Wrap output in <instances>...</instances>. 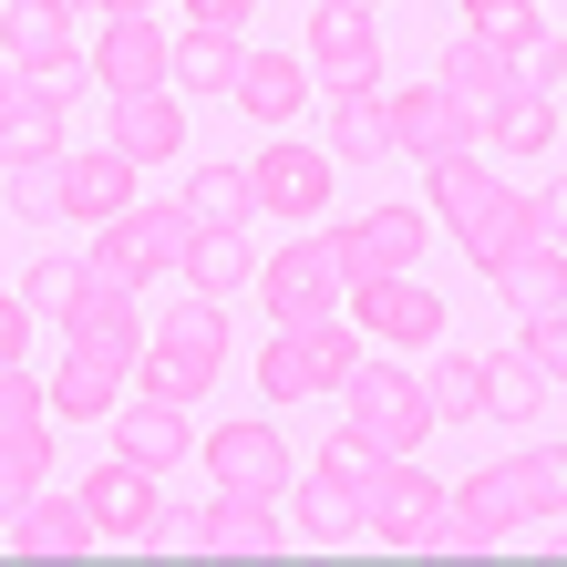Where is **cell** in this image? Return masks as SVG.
<instances>
[{"label":"cell","mask_w":567,"mask_h":567,"mask_svg":"<svg viewBox=\"0 0 567 567\" xmlns=\"http://www.w3.org/2000/svg\"><path fill=\"white\" fill-rule=\"evenodd\" d=\"M217 372H227V310H217V299H196V289L145 330V351L124 361V382H135V392H165V403H196Z\"/></svg>","instance_id":"6da1fadb"},{"label":"cell","mask_w":567,"mask_h":567,"mask_svg":"<svg viewBox=\"0 0 567 567\" xmlns=\"http://www.w3.org/2000/svg\"><path fill=\"white\" fill-rule=\"evenodd\" d=\"M330 392H341V433H361L372 454H423L433 413H423V382L403 372V361H351Z\"/></svg>","instance_id":"7a4b0ae2"},{"label":"cell","mask_w":567,"mask_h":567,"mask_svg":"<svg viewBox=\"0 0 567 567\" xmlns=\"http://www.w3.org/2000/svg\"><path fill=\"white\" fill-rule=\"evenodd\" d=\"M176 248H186V207H114L104 227H93V258H83V279H114V289H145L176 269Z\"/></svg>","instance_id":"3957f363"},{"label":"cell","mask_w":567,"mask_h":567,"mask_svg":"<svg viewBox=\"0 0 567 567\" xmlns=\"http://www.w3.org/2000/svg\"><path fill=\"white\" fill-rule=\"evenodd\" d=\"M341 320H351V330H372V341H392V351H433V341H444V299H433L423 269L351 279V289H341Z\"/></svg>","instance_id":"277c9868"},{"label":"cell","mask_w":567,"mask_h":567,"mask_svg":"<svg viewBox=\"0 0 567 567\" xmlns=\"http://www.w3.org/2000/svg\"><path fill=\"white\" fill-rule=\"evenodd\" d=\"M0 62H11V73H31V83H52L62 104L93 83L83 52H73V11H52V0H0Z\"/></svg>","instance_id":"5b68a950"},{"label":"cell","mask_w":567,"mask_h":567,"mask_svg":"<svg viewBox=\"0 0 567 567\" xmlns=\"http://www.w3.org/2000/svg\"><path fill=\"white\" fill-rule=\"evenodd\" d=\"M320 248H330V269L351 279H392V269H423V207H361L341 227H320Z\"/></svg>","instance_id":"8992f818"},{"label":"cell","mask_w":567,"mask_h":567,"mask_svg":"<svg viewBox=\"0 0 567 567\" xmlns=\"http://www.w3.org/2000/svg\"><path fill=\"white\" fill-rule=\"evenodd\" d=\"M433 516H444V485H433L413 454H372V475H361V526L392 537V547H423Z\"/></svg>","instance_id":"52a82bcc"},{"label":"cell","mask_w":567,"mask_h":567,"mask_svg":"<svg viewBox=\"0 0 567 567\" xmlns=\"http://www.w3.org/2000/svg\"><path fill=\"white\" fill-rule=\"evenodd\" d=\"M248 279H258V299H269V320H279V330H299V320H330V310H341V269H330V248H320V238L269 248Z\"/></svg>","instance_id":"ba28073f"},{"label":"cell","mask_w":567,"mask_h":567,"mask_svg":"<svg viewBox=\"0 0 567 567\" xmlns=\"http://www.w3.org/2000/svg\"><path fill=\"white\" fill-rule=\"evenodd\" d=\"M299 52L320 62L330 93L382 83V31H372V11H361V0H320V11H310V42H299Z\"/></svg>","instance_id":"9c48e42d"},{"label":"cell","mask_w":567,"mask_h":567,"mask_svg":"<svg viewBox=\"0 0 567 567\" xmlns=\"http://www.w3.org/2000/svg\"><path fill=\"white\" fill-rule=\"evenodd\" d=\"M382 135H392V155L433 165V155H464V145H475V114H464L444 83H413V93H382Z\"/></svg>","instance_id":"30bf717a"},{"label":"cell","mask_w":567,"mask_h":567,"mask_svg":"<svg viewBox=\"0 0 567 567\" xmlns=\"http://www.w3.org/2000/svg\"><path fill=\"white\" fill-rule=\"evenodd\" d=\"M330 165L320 145H258V165H248V207L258 217H330Z\"/></svg>","instance_id":"8fae6325"},{"label":"cell","mask_w":567,"mask_h":567,"mask_svg":"<svg viewBox=\"0 0 567 567\" xmlns=\"http://www.w3.org/2000/svg\"><path fill=\"white\" fill-rule=\"evenodd\" d=\"M444 93H454L464 114H475V135H485V124L526 93V73H516V52L495 42V31H464V42L444 52Z\"/></svg>","instance_id":"7c38bea8"},{"label":"cell","mask_w":567,"mask_h":567,"mask_svg":"<svg viewBox=\"0 0 567 567\" xmlns=\"http://www.w3.org/2000/svg\"><path fill=\"white\" fill-rule=\"evenodd\" d=\"M135 176H145V165H135V155H114V145H62L52 217H93V227H104L114 207H135Z\"/></svg>","instance_id":"4fadbf2b"},{"label":"cell","mask_w":567,"mask_h":567,"mask_svg":"<svg viewBox=\"0 0 567 567\" xmlns=\"http://www.w3.org/2000/svg\"><path fill=\"white\" fill-rule=\"evenodd\" d=\"M73 506L93 516V537H145V516L165 506V475L135 464V454H114V464H93V475H83Z\"/></svg>","instance_id":"5bb4252c"},{"label":"cell","mask_w":567,"mask_h":567,"mask_svg":"<svg viewBox=\"0 0 567 567\" xmlns=\"http://www.w3.org/2000/svg\"><path fill=\"white\" fill-rule=\"evenodd\" d=\"M83 73L104 83V93H155V83H165V21H155V11H114Z\"/></svg>","instance_id":"9a60e30c"},{"label":"cell","mask_w":567,"mask_h":567,"mask_svg":"<svg viewBox=\"0 0 567 567\" xmlns=\"http://www.w3.org/2000/svg\"><path fill=\"white\" fill-rule=\"evenodd\" d=\"M62 330H73V351H104V361L145 351V310H135V289H114V279H83L62 299Z\"/></svg>","instance_id":"2e32d148"},{"label":"cell","mask_w":567,"mask_h":567,"mask_svg":"<svg viewBox=\"0 0 567 567\" xmlns=\"http://www.w3.org/2000/svg\"><path fill=\"white\" fill-rule=\"evenodd\" d=\"M444 516H454L464 557H475V547H506L516 526H526V485H516V464H485V475H464V495H444Z\"/></svg>","instance_id":"e0dca14e"},{"label":"cell","mask_w":567,"mask_h":567,"mask_svg":"<svg viewBox=\"0 0 567 567\" xmlns=\"http://www.w3.org/2000/svg\"><path fill=\"white\" fill-rule=\"evenodd\" d=\"M196 454H207V475L238 485V495H279V485H289V444H279L269 423H217Z\"/></svg>","instance_id":"ac0fdd59"},{"label":"cell","mask_w":567,"mask_h":567,"mask_svg":"<svg viewBox=\"0 0 567 567\" xmlns=\"http://www.w3.org/2000/svg\"><path fill=\"white\" fill-rule=\"evenodd\" d=\"M557 258H567L557 196H526V238L506 248V269H495V289H506L516 310H537V299H557Z\"/></svg>","instance_id":"d6986e66"},{"label":"cell","mask_w":567,"mask_h":567,"mask_svg":"<svg viewBox=\"0 0 567 567\" xmlns=\"http://www.w3.org/2000/svg\"><path fill=\"white\" fill-rule=\"evenodd\" d=\"M114 454H135V464H186L196 454V423H186V403H165V392H135V403H114Z\"/></svg>","instance_id":"ffe728a7"},{"label":"cell","mask_w":567,"mask_h":567,"mask_svg":"<svg viewBox=\"0 0 567 567\" xmlns=\"http://www.w3.org/2000/svg\"><path fill=\"white\" fill-rule=\"evenodd\" d=\"M186 135V93L176 83H155V93H114V155H135V165H165Z\"/></svg>","instance_id":"44dd1931"},{"label":"cell","mask_w":567,"mask_h":567,"mask_svg":"<svg viewBox=\"0 0 567 567\" xmlns=\"http://www.w3.org/2000/svg\"><path fill=\"white\" fill-rule=\"evenodd\" d=\"M176 269L196 299H238L248 269H258V248H248V227H186V248H176Z\"/></svg>","instance_id":"7402d4cb"},{"label":"cell","mask_w":567,"mask_h":567,"mask_svg":"<svg viewBox=\"0 0 567 567\" xmlns=\"http://www.w3.org/2000/svg\"><path fill=\"white\" fill-rule=\"evenodd\" d=\"M124 403V361H104V351H62V372L42 382V413H62V423H104Z\"/></svg>","instance_id":"603a6c76"},{"label":"cell","mask_w":567,"mask_h":567,"mask_svg":"<svg viewBox=\"0 0 567 567\" xmlns=\"http://www.w3.org/2000/svg\"><path fill=\"white\" fill-rule=\"evenodd\" d=\"M62 114H73V104H62L52 83L11 73V83H0V165H11V155H52L62 145Z\"/></svg>","instance_id":"cb8c5ba5"},{"label":"cell","mask_w":567,"mask_h":567,"mask_svg":"<svg viewBox=\"0 0 567 567\" xmlns=\"http://www.w3.org/2000/svg\"><path fill=\"white\" fill-rule=\"evenodd\" d=\"M227 93H238V114H248V124H289V114H299V93H310V73H299V52H238Z\"/></svg>","instance_id":"d4e9b609"},{"label":"cell","mask_w":567,"mask_h":567,"mask_svg":"<svg viewBox=\"0 0 567 567\" xmlns=\"http://www.w3.org/2000/svg\"><path fill=\"white\" fill-rule=\"evenodd\" d=\"M196 516H207V557H279V516H269V495L217 485V506H196Z\"/></svg>","instance_id":"484cf974"},{"label":"cell","mask_w":567,"mask_h":567,"mask_svg":"<svg viewBox=\"0 0 567 567\" xmlns=\"http://www.w3.org/2000/svg\"><path fill=\"white\" fill-rule=\"evenodd\" d=\"M238 31H207V21H186L176 42H165V83L176 93H227V73H238Z\"/></svg>","instance_id":"4316f807"},{"label":"cell","mask_w":567,"mask_h":567,"mask_svg":"<svg viewBox=\"0 0 567 567\" xmlns=\"http://www.w3.org/2000/svg\"><path fill=\"white\" fill-rule=\"evenodd\" d=\"M83 547H93V516L73 495H31L11 516V557H83Z\"/></svg>","instance_id":"83f0119b"},{"label":"cell","mask_w":567,"mask_h":567,"mask_svg":"<svg viewBox=\"0 0 567 567\" xmlns=\"http://www.w3.org/2000/svg\"><path fill=\"white\" fill-rule=\"evenodd\" d=\"M454 238H464V258H475V269L495 279V269H506V248L526 238V196H506V186H485L475 207L454 217Z\"/></svg>","instance_id":"f1b7e54d"},{"label":"cell","mask_w":567,"mask_h":567,"mask_svg":"<svg viewBox=\"0 0 567 567\" xmlns=\"http://www.w3.org/2000/svg\"><path fill=\"white\" fill-rule=\"evenodd\" d=\"M330 165H382L392 135H382V83H361V93H330Z\"/></svg>","instance_id":"f546056e"},{"label":"cell","mask_w":567,"mask_h":567,"mask_svg":"<svg viewBox=\"0 0 567 567\" xmlns=\"http://www.w3.org/2000/svg\"><path fill=\"white\" fill-rule=\"evenodd\" d=\"M413 382H423V413H433V423H475V413H485V361H475V351H433Z\"/></svg>","instance_id":"4dcf8cb0"},{"label":"cell","mask_w":567,"mask_h":567,"mask_svg":"<svg viewBox=\"0 0 567 567\" xmlns=\"http://www.w3.org/2000/svg\"><path fill=\"white\" fill-rule=\"evenodd\" d=\"M299 537H320V547L361 537V485L341 475V464H320V475L299 485Z\"/></svg>","instance_id":"1f68e13d"},{"label":"cell","mask_w":567,"mask_h":567,"mask_svg":"<svg viewBox=\"0 0 567 567\" xmlns=\"http://www.w3.org/2000/svg\"><path fill=\"white\" fill-rule=\"evenodd\" d=\"M176 207H186V227H248V217H258V207H248V165H196Z\"/></svg>","instance_id":"d6a6232c"},{"label":"cell","mask_w":567,"mask_h":567,"mask_svg":"<svg viewBox=\"0 0 567 567\" xmlns=\"http://www.w3.org/2000/svg\"><path fill=\"white\" fill-rule=\"evenodd\" d=\"M42 464H52V433L42 423H11V433H0V526L42 495Z\"/></svg>","instance_id":"836d02e7"},{"label":"cell","mask_w":567,"mask_h":567,"mask_svg":"<svg viewBox=\"0 0 567 567\" xmlns=\"http://www.w3.org/2000/svg\"><path fill=\"white\" fill-rule=\"evenodd\" d=\"M258 392H269V403H310V392H330V382H320V361H310V341H299V330H279V341L258 351Z\"/></svg>","instance_id":"e575fe53"},{"label":"cell","mask_w":567,"mask_h":567,"mask_svg":"<svg viewBox=\"0 0 567 567\" xmlns=\"http://www.w3.org/2000/svg\"><path fill=\"white\" fill-rule=\"evenodd\" d=\"M485 135L506 145V155H557V93H516V104L495 114Z\"/></svg>","instance_id":"d590c367"},{"label":"cell","mask_w":567,"mask_h":567,"mask_svg":"<svg viewBox=\"0 0 567 567\" xmlns=\"http://www.w3.org/2000/svg\"><path fill=\"white\" fill-rule=\"evenodd\" d=\"M485 186H495V176L475 165V145H464V155H433V165H423V207H433V217H464Z\"/></svg>","instance_id":"8d00e7d4"},{"label":"cell","mask_w":567,"mask_h":567,"mask_svg":"<svg viewBox=\"0 0 567 567\" xmlns=\"http://www.w3.org/2000/svg\"><path fill=\"white\" fill-rule=\"evenodd\" d=\"M485 413H557V382L526 361H485Z\"/></svg>","instance_id":"74e56055"},{"label":"cell","mask_w":567,"mask_h":567,"mask_svg":"<svg viewBox=\"0 0 567 567\" xmlns=\"http://www.w3.org/2000/svg\"><path fill=\"white\" fill-rule=\"evenodd\" d=\"M516 485H526V516L557 526V506H567V454H557V444H526V454H516Z\"/></svg>","instance_id":"f35d334b"},{"label":"cell","mask_w":567,"mask_h":567,"mask_svg":"<svg viewBox=\"0 0 567 567\" xmlns=\"http://www.w3.org/2000/svg\"><path fill=\"white\" fill-rule=\"evenodd\" d=\"M52 186H62V145L52 155H11V207L21 217H52Z\"/></svg>","instance_id":"ab89813d"},{"label":"cell","mask_w":567,"mask_h":567,"mask_svg":"<svg viewBox=\"0 0 567 567\" xmlns=\"http://www.w3.org/2000/svg\"><path fill=\"white\" fill-rule=\"evenodd\" d=\"M145 547H165V557H207V516H196V506H155V516H145Z\"/></svg>","instance_id":"60d3db41"},{"label":"cell","mask_w":567,"mask_h":567,"mask_svg":"<svg viewBox=\"0 0 567 567\" xmlns=\"http://www.w3.org/2000/svg\"><path fill=\"white\" fill-rule=\"evenodd\" d=\"M73 289H83V258H42V269L21 279V299H31V310H52V320H62V299H73Z\"/></svg>","instance_id":"b9f144b4"},{"label":"cell","mask_w":567,"mask_h":567,"mask_svg":"<svg viewBox=\"0 0 567 567\" xmlns=\"http://www.w3.org/2000/svg\"><path fill=\"white\" fill-rule=\"evenodd\" d=\"M21 351H31V299L0 289V361H21Z\"/></svg>","instance_id":"7bdbcfd3"},{"label":"cell","mask_w":567,"mask_h":567,"mask_svg":"<svg viewBox=\"0 0 567 567\" xmlns=\"http://www.w3.org/2000/svg\"><path fill=\"white\" fill-rule=\"evenodd\" d=\"M258 0H186V21H207V31H248Z\"/></svg>","instance_id":"ee69618b"},{"label":"cell","mask_w":567,"mask_h":567,"mask_svg":"<svg viewBox=\"0 0 567 567\" xmlns=\"http://www.w3.org/2000/svg\"><path fill=\"white\" fill-rule=\"evenodd\" d=\"M464 21H475V31H516L526 0H464Z\"/></svg>","instance_id":"f6af8a7d"},{"label":"cell","mask_w":567,"mask_h":567,"mask_svg":"<svg viewBox=\"0 0 567 567\" xmlns=\"http://www.w3.org/2000/svg\"><path fill=\"white\" fill-rule=\"evenodd\" d=\"M93 11H104V21H114V11H155V0H93Z\"/></svg>","instance_id":"bcb514c9"},{"label":"cell","mask_w":567,"mask_h":567,"mask_svg":"<svg viewBox=\"0 0 567 567\" xmlns=\"http://www.w3.org/2000/svg\"><path fill=\"white\" fill-rule=\"evenodd\" d=\"M52 11H83V0H52Z\"/></svg>","instance_id":"7dc6e473"},{"label":"cell","mask_w":567,"mask_h":567,"mask_svg":"<svg viewBox=\"0 0 567 567\" xmlns=\"http://www.w3.org/2000/svg\"><path fill=\"white\" fill-rule=\"evenodd\" d=\"M0 83H11V62H0Z\"/></svg>","instance_id":"c3c4849f"},{"label":"cell","mask_w":567,"mask_h":567,"mask_svg":"<svg viewBox=\"0 0 567 567\" xmlns=\"http://www.w3.org/2000/svg\"><path fill=\"white\" fill-rule=\"evenodd\" d=\"M361 11H382V0H361Z\"/></svg>","instance_id":"681fc988"}]
</instances>
